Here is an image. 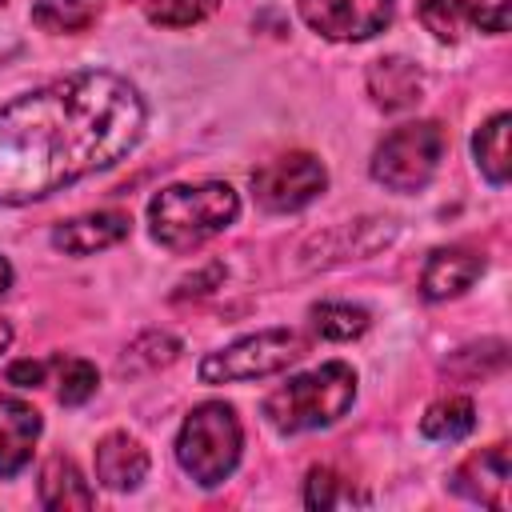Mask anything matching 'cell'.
Masks as SVG:
<instances>
[{"label":"cell","mask_w":512,"mask_h":512,"mask_svg":"<svg viewBox=\"0 0 512 512\" xmlns=\"http://www.w3.org/2000/svg\"><path fill=\"white\" fill-rule=\"evenodd\" d=\"M144 120L140 92L100 68L0 104V204H32L112 168L140 144Z\"/></svg>","instance_id":"cell-1"},{"label":"cell","mask_w":512,"mask_h":512,"mask_svg":"<svg viewBox=\"0 0 512 512\" xmlns=\"http://www.w3.org/2000/svg\"><path fill=\"white\" fill-rule=\"evenodd\" d=\"M240 216V196L224 180L168 184L148 200L152 240L168 252H192L204 240L220 236Z\"/></svg>","instance_id":"cell-2"},{"label":"cell","mask_w":512,"mask_h":512,"mask_svg":"<svg viewBox=\"0 0 512 512\" xmlns=\"http://www.w3.org/2000/svg\"><path fill=\"white\" fill-rule=\"evenodd\" d=\"M352 400H356V372L344 360H328L304 376H292L276 392H268L260 408L276 432L292 436V432L336 424L352 408Z\"/></svg>","instance_id":"cell-3"},{"label":"cell","mask_w":512,"mask_h":512,"mask_svg":"<svg viewBox=\"0 0 512 512\" xmlns=\"http://www.w3.org/2000/svg\"><path fill=\"white\" fill-rule=\"evenodd\" d=\"M176 460L180 468L200 484V488H216L232 476L236 460H240V420L236 408L224 400H204L196 404L176 436Z\"/></svg>","instance_id":"cell-4"},{"label":"cell","mask_w":512,"mask_h":512,"mask_svg":"<svg viewBox=\"0 0 512 512\" xmlns=\"http://www.w3.org/2000/svg\"><path fill=\"white\" fill-rule=\"evenodd\" d=\"M448 136L436 120H412L392 128L372 152V180L388 192H420L432 184L444 160Z\"/></svg>","instance_id":"cell-5"},{"label":"cell","mask_w":512,"mask_h":512,"mask_svg":"<svg viewBox=\"0 0 512 512\" xmlns=\"http://www.w3.org/2000/svg\"><path fill=\"white\" fill-rule=\"evenodd\" d=\"M308 352V336L296 328H264L252 332L220 352H208L200 360V380L204 384H240V380H260L272 372H284Z\"/></svg>","instance_id":"cell-6"},{"label":"cell","mask_w":512,"mask_h":512,"mask_svg":"<svg viewBox=\"0 0 512 512\" xmlns=\"http://www.w3.org/2000/svg\"><path fill=\"white\" fill-rule=\"evenodd\" d=\"M328 184L324 164L312 152H284L252 172V196L268 212H296L312 204Z\"/></svg>","instance_id":"cell-7"},{"label":"cell","mask_w":512,"mask_h":512,"mask_svg":"<svg viewBox=\"0 0 512 512\" xmlns=\"http://www.w3.org/2000/svg\"><path fill=\"white\" fill-rule=\"evenodd\" d=\"M296 8L324 40H368L392 24V0H300Z\"/></svg>","instance_id":"cell-8"},{"label":"cell","mask_w":512,"mask_h":512,"mask_svg":"<svg viewBox=\"0 0 512 512\" xmlns=\"http://www.w3.org/2000/svg\"><path fill=\"white\" fill-rule=\"evenodd\" d=\"M128 232H132V216L124 208H100V212H84V216H72L64 224H56L52 244L68 256H88V252L120 244Z\"/></svg>","instance_id":"cell-9"},{"label":"cell","mask_w":512,"mask_h":512,"mask_svg":"<svg viewBox=\"0 0 512 512\" xmlns=\"http://www.w3.org/2000/svg\"><path fill=\"white\" fill-rule=\"evenodd\" d=\"M508 444H492L472 452L456 472H452V488L476 504L488 508H508Z\"/></svg>","instance_id":"cell-10"},{"label":"cell","mask_w":512,"mask_h":512,"mask_svg":"<svg viewBox=\"0 0 512 512\" xmlns=\"http://www.w3.org/2000/svg\"><path fill=\"white\" fill-rule=\"evenodd\" d=\"M480 272H484V256L476 248H464V244L436 248L420 272V292H424V300H452V296L468 292Z\"/></svg>","instance_id":"cell-11"},{"label":"cell","mask_w":512,"mask_h":512,"mask_svg":"<svg viewBox=\"0 0 512 512\" xmlns=\"http://www.w3.org/2000/svg\"><path fill=\"white\" fill-rule=\"evenodd\" d=\"M36 436H40V412L20 396L0 392V480L16 476L32 460Z\"/></svg>","instance_id":"cell-12"},{"label":"cell","mask_w":512,"mask_h":512,"mask_svg":"<svg viewBox=\"0 0 512 512\" xmlns=\"http://www.w3.org/2000/svg\"><path fill=\"white\" fill-rule=\"evenodd\" d=\"M368 96L384 112L416 108L424 96V72L408 56H380L368 64Z\"/></svg>","instance_id":"cell-13"},{"label":"cell","mask_w":512,"mask_h":512,"mask_svg":"<svg viewBox=\"0 0 512 512\" xmlns=\"http://www.w3.org/2000/svg\"><path fill=\"white\" fill-rule=\"evenodd\" d=\"M148 476V448L128 432H108L96 444V480L112 492H132Z\"/></svg>","instance_id":"cell-14"},{"label":"cell","mask_w":512,"mask_h":512,"mask_svg":"<svg viewBox=\"0 0 512 512\" xmlns=\"http://www.w3.org/2000/svg\"><path fill=\"white\" fill-rule=\"evenodd\" d=\"M40 504L52 512H72V508H92L96 492L88 488V480L80 476V468L68 456H48L40 468Z\"/></svg>","instance_id":"cell-15"},{"label":"cell","mask_w":512,"mask_h":512,"mask_svg":"<svg viewBox=\"0 0 512 512\" xmlns=\"http://www.w3.org/2000/svg\"><path fill=\"white\" fill-rule=\"evenodd\" d=\"M508 124H512L508 112H496L472 136V156H476L480 172L488 176V184H504L508 172H512V160H508Z\"/></svg>","instance_id":"cell-16"},{"label":"cell","mask_w":512,"mask_h":512,"mask_svg":"<svg viewBox=\"0 0 512 512\" xmlns=\"http://www.w3.org/2000/svg\"><path fill=\"white\" fill-rule=\"evenodd\" d=\"M476 428V404L468 396H440L436 404H428L420 432L428 440H460Z\"/></svg>","instance_id":"cell-17"},{"label":"cell","mask_w":512,"mask_h":512,"mask_svg":"<svg viewBox=\"0 0 512 512\" xmlns=\"http://www.w3.org/2000/svg\"><path fill=\"white\" fill-rule=\"evenodd\" d=\"M104 12V0H36L32 24L44 32H84Z\"/></svg>","instance_id":"cell-18"},{"label":"cell","mask_w":512,"mask_h":512,"mask_svg":"<svg viewBox=\"0 0 512 512\" xmlns=\"http://www.w3.org/2000/svg\"><path fill=\"white\" fill-rule=\"evenodd\" d=\"M180 356V340L168 336V332H144L128 344L124 360H120V372L124 376H136V372H156V368H168L172 360Z\"/></svg>","instance_id":"cell-19"},{"label":"cell","mask_w":512,"mask_h":512,"mask_svg":"<svg viewBox=\"0 0 512 512\" xmlns=\"http://www.w3.org/2000/svg\"><path fill=\"white\" fill-rule=\"evenodd\" d=\"M508 364V344L504 340H480V344H468L460 348L452 360H448V372L452 376H464V380H488V376H500Z\"/></svg>","instance_id":"cell-20"},{"label":"cell","mask_w":512,"mask_h":512,"mask_svg":"<svg viewBox=\"0 0 512 512\" xmlns=\"http://www.w3.org/2000/svg\"><path fill=\"white\" fill-rule=\"evenodd\" d=\"M312 328L324 340H352L368 328V312L356 304H344V300H324L312 308Z\"/></svg>","instance_id":"cell-21"},{"label":"cell","mask_w":512,"mask_h":512,"mask_svg":"<svg viewBox=\"0 0 512 512\" xmlns=\"http://www.w3.org/2000/svg\"><path fill=\"white\" fill-rule=\"evenodd\" d=\"M100 384V372L84 356H56V396L60 404H84Z\"/></svg>","instance_id":"cell-22"},{"label":"cell","mask_w":512,"mask_h":512,"mask_svg":"<svg viewBox=\"0 0 512 512\" xmlns=\"http://www.w3.org/2000/svg\"><path fill=\"white\" fill-rule=\"evenodd\" d=\"M356 500H364V496L340 472H332L324 464L308 472V484H304V504L308 508H344V504H356Z\"/></svg>","instance_id":"cell-23"},{"label":"cell","mask_w":512,"mask_h":512,"mask_svg":"<svg viewBox=\"0 0 512 512\" xmlns=\"http://www.w3.org/2000/svg\"><path fill=\"white\" fill-rule=\"evenodd\" d=\"M220 8V0H144V12L160 28H192L208 20Z\"/></svg>","instance_id":"cell-24"},{"label":"cell","mask_w":512,"mask_h":512,"mask_svg":"<svg viewBox=\"0 0 512 512\" xmlns=\"http://www.w3.org/2000/svg\"><path fill=\"white\" fill-rule=\"evenodd\" d=\"M416 12L436 40H456L468 24V0H416Z\"/></svg>","instance_id":"cell-25"},{"label":"cell","mask_w":512,"mask_h":512,"mask_svg":"<svg viewBox=\"0 0 512 512\" xmlns=\"http://www.w3.org/2000/svg\"><path fill=\"white\" fill-rule=\"evenodd\" d=\"M468 24H480V32H504L508 0H468Z\"/></svg>","instance_id":"cell-26"},{"label":"cell","mask_w":512,"mask_h":512,"mask_svg":"<svg viewBox=\"0 0 512 512\" xmlns=\"http://www.w3.org/2000/svg\"><path fill=\"white\" fill-rule=\"evenodd\" d=\"M220 280H224V264H220V260H212V264H204L200 272L184 276V280H180V288H176L172 296H176V300H184V296H204V292H212Z\"/></svg>","instance_id":"cell-27"},{"label":"cell","mask_w":512,"mask_h":512,"mask_svg":"<svg viewBox=\"0 0 512 512\" xmlns=\"http://www.w3.org/2000/svg\"><path fill=\"white\" fill-rule=\"evenodd\" d=\"M44 372H48V364L44 360H16V364H8V384H16V388H36V384H44Z\"/></svg>","instance_id":"cell-28"},{"label":"cell","mask_w":512,"mask_h":512,"mask_svg":"<svg viewBox=\"0 0 512 512\" xmlns=\"http://www.w3.org/2000/svg\"><path fill=\"white\" fill-rule=\"evenodd\" d=\"M8 288H12V264H8L4 256H0V296H4Z\"/></svg>","instance_id":"cell-29"},{"label":"cell","mask_w":512,"mask_h":512,"mask_svg":"<svg viewBox=\"0 0 512 512\" xmlns=\"http://www.w3.org/2000/svg\"><path fill=\"white\" fill-rule=\"evenodd\" d=\"M8 344H12V324L0 320V352H8Z\"/></svg>","instance_id":"cell-30"},{"label":"cell","mask_w":512,"mask_h":512,"mask_svg":"<svg viewBox=\"0 0 512 512\" xmlns=\"http://www.w3.org/2000/svg\"><path fill=\"white\" fill-rule=\"evenodd\" d=\"M0 4H8V0H0Z\"/></svg>","instance_id":"cell-31"}]
</instances>
